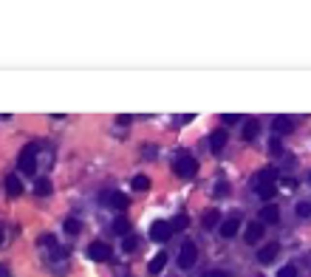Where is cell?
Segmentation results:
<instances>
[{"label":"cell","mask_w":311,"mask_h":277,"mask_svg":"<svg viewBox=\"0 0 311 277\" xmlns=\"http://www.w3.org/2000/svg\"><path fill=\"white\" fill-rule=\"evenodd\" d=\"M238 229H241V221H238V218L224 221V224H221V238H235V235H238Z\"/></svg>","instance_id":"13"},{"label":"cell","mask_w":311,"mask_h":277,"mask_svg":"<svg viewBox=\"0 0 311 277\" xmlns=\"http://www.w3.org/2000/svg\"><path fill=\"white\" fill-rule=\"evenodd\" d=\"M17 167H20V173H26V176H34V173H37V145L23 147V153H20V159H17Z\"/></svg>","instance_id":"3"},{"label":"cell","mask_w":311,"mask_h":277,"mask_svg":"<svg viewBox=\"0 0 311 277\" xmlns=\"http://www.w3.org/2000/svg\"><path fill=\"white\" fill-rule=\"evenodd\" d=\"M227 142H229L227 130H215L213 136H210V147H213V153H221V150L227 147Z\"/></svg>","instance_id":"11"},{"label":"cell","mask_w":311,"mask_h":277,"mask_svg":"<svg viewBox=\"0 0 311 277\" xmlns=\"http://www.w3.org/2000/svg\"><path fill=\"white\" fill-rule=\"evenodd\" d=\"M278 252H280L278 244H266V246H261V252H258V261H261V263H272L275 258H278Z\"/></svg>","instance_id":"10"},{"label":"cell","mask_w":311,"mask_h":277,"mask_svg":"<svg viewBox=\"0 0 311 277\" xmlns=\"http://www.w3.org/2000/svg\"><path fill=\"white\" fill-rule=\"evenodd\" d=\"M23 190H26V187H23V181L17 179V176H6V193L12 198L23 196Z\"/></svg>","instance_id":"12"},{"label":"cell","mask_w":311,"mask_h":277,"mask_svg":"<svg viewBox=\"0 0 311 277\" xmlns=\"http://www.w3.org/2000/svg\"><path fill=\"white\" fill-rule=\"evenodd\" d=\"M136 246H139V241H136L133 235H125V241H122V249H125V252H136Z\"/></svg>","instance_id":"23"},{"label":"cell","mask_w":311,"mask_h":277,"mask_svg":"<svg viewBox=\"0 0 311 277\" xmlns=\"http://www.w3.org/2000/svg\"><path fill=\"white\" fill-rule=\"evenodd\" d=\"M65 232H68V235H77V232H80V221H77V218H68V221H65Z\"/></svg>","instance_id":"25"},{"label":"cell","mask_w":311,"mask_h":277,"mask_svg":"<svg viewBox=\"0 0 311 277\" xmlns=\"http://www.w3.org/2000/svg\"><path fill=\"white\" fill-rule=\"evenodd\" d=\"M218 210H210V212H204V229H213L215 224H218Z\"/></svg>","instance_id":"18"},{"label":"cell","mask_w":311,"mask_h":277,"mask_svg":"<svg viewBox=\"0 0 311 277\" xmlns=\"http://www.w3.org/2000/svg\"><path fill=\"white\" fill-rule=\"evenodd\" d=\"M111 207H116V210H125V207H128V198L122 196V193H116V196H111Z\"/></svg>","instance_id":"21"},{"label":"cell","mask_w":311,"mask_h":277,"mask_svg":"<svg viewBox=\"0 0 311 277\" xmlns=\"http://www.w3.org/2000/svg\"><path fill=\"white\" fill-rule=\"evenodd\" d=\"M114 232L116 235H128V232H131V221H125V218L114 221Z\"/></svg>","instance_id":"20"},{"label":"cell","mask_w":311,"mask_h":277,"mask_svg":"<svg viewBox=\"0 0 311 277\" xmlns=\"http://www.w3.org/2000/svg\"><path fill=\"white\" fill-rule=\"evenodd\" d=\"M221 122H224V125H238V122H241V116H238V114H224V116H221Z\"/></svg>","instance_id":"27"},{"label":"cell","mask_w":311,"mask_h":277,"mask_svg":"<svg viewBox=\"0 0 311 277\" xmlns=\"http://www.w3.org/2000/svg\"><path fill=\"white\" fill-rule=\"evenodd\" d=\"M258 221H261L263 227L278 224V221H280V207H278V204H266V207L261 210V215H258Z\"/></svg>","instance_id":"6"},{"label":"cell","mask_w":311,"mask_h":277,"mask_svg":"<svg viewBox=\"0 0 311 277\" xmlns=\"http://www.w3.org/2000/svg\"><path fill=\"white\" fill-rule=\"evenodd\" d=\"M272 179H275V170H261L258 179H255V193H258L263 201H272V198L278 196V187L272 184Z\"/></svg>","instance_id":"1"},{"label":"cell","mask_w":311,"mask_h":277,"mask_svg":"<svg viewBox=\"0 0 311 277\" xmlns=\"http://www.w3.org/2000/svg\"><path fill=\"white\" fill-rule=\"evenodd\" d=\"M43 244H49L51 246V258H57V261H63V258H68V249H63V246H57V241L54 238H43Z\"/></svg>","instance_id":"16"},{"label":"cell","mask_w":311,"mask_h":277,"mask_svg":"<svg viewBox=\"0 0 311 277\" xmlns=\"http://www.w3.org/2000/svg\"><path fill=\"white\" fill-rule=\"evenodd\" d=\"M187 224H190L187 215H176V218L170 221V229H173V232H181V229H187Z\"/></svg>","instance_id":"19"},{"label":"cell","mask_w":311,"mask_h":277,"mask_svg":"<svg viewBox=\"0 0 311 277\" xmlns=\"http://www.w3.org/2000/svg\"><path fill=\"white\" fill-rule=\"evenodd\" d=\"M173 173L181 176V179H193V176L198 173V162L190 156V153H179L176 162H173Z\"/></svg>","instance_id":"2"},{"label":"cell","mask_w":311,"mask_h":277,"mask_svg":"<svg viewBox=\"0 0 311 277\" xmlns=\"http://www.w3.org/2000/svg\"><path fill=\"white\" fill-rule=\"evenodd\" d=\"M0 246H3V229H0Z\"/></svg>","instance_id":"31"},{"label":"cell","mask_w":311,"mask_h":277,"mask_svg":"<svg viewBox=\"0 0 311 277\" xmlns=\"http://www.w3.org/2000/svg\"><path fill=\"white\" fill-rule=\"evenodd\" d=\"M133 190H150V179L147 176H136L133 179Z\"/></svg>","instance_id":"22"},{"label":"cell","mask_w":311,"mask_h":277,"mask_svg":"<svg viewBox=\"0 0 311 277\" xmlns=\"http://www.w3.org/2000/svg\"><path fill=\"white\" fill-rule=\"evenodd\" d=\"M0 277H9V269H6V263H0Z\"/></svg>","instance_id":"30"},{"label":"cell","mask_w":311,"mask_h":277,"mask_svg":"<svg viewBox=\"0 0 311 277\" xmlns=\"http://www.w3.org/2000/svg\"><path fill=\"white\" fill-rule=\"evenodd\" d=\"M111 255H114V249L108 244H102V241L91 244V249H88V258H91V261H108Z\"/></svg>","instance_id":"8"},{"label":"cell","mask_w":311,"mask_h":277,"mask_svg":"<svg viewBox=\"0 0 311 277\" xmlns=\"http://www.w3.org/2000/svg\"><path fill=\"white\" fill-rule=\"evenodd\" d=\"M278 277H297V266H283V269H278Z\"/></svg>","instance_id":"26"},{"label":"cell","mask_w":311,"mask_h":277,"mask_svg":"<svg viewBox=\"0 0 311 277\" xmlns=\"http://www.w3.org/2000/svg\"><path fill=\"white\" fill-rule=\"evenodd\" d=\"M196 261H198V246L187 241L179 252V266L181 269H190V266H196Z\"/></svg>","instance_id":"4"},{"label":"cell","mask_w":311,"mask_h":277,"mask_svg":"<svg viewBox=\"0 0 311 277\" xmlns=\"http://www.w3.org/2000/svg\"><path fill=\"white\" fill-rule=\"evenodd\" d=\"M272 128H275V139H278V136H286V133L295 130V119H292V116H275Z\"/></svg>","instance_id":"7"},{"label":"cell","mask_w":311,"mask_h":277,"mask_svg":"<svg viewBox=\"0 0 311 277\" xmlns=\"http://www.w3.org/2000/svg\"><path fill=\"white\" fill-rule=\"evenodd\" d=\"M295 212H297V218H309V215H311V204H306V201H300Z\"/></svg>","instance_id":"24"},{"label":"cell","mask_w":311,"mask_h":277,"mask_svg":"<svg viewBox=\"0 0 311 277\" xmlns=\"http://www.w3.org/2000/svg\"><path fill=\"white\" fill-rule=\"evenodd\" d=\"M263 232H266V227H263L261 221H252V224H249V227H246V244H258V241H261L263 238Z\"/></svg>","instance_id":"9"},{"label":"cell","mask_w":311,"mask_h":277,"mask_svg":"<svg viewBox=\"0 0 311 277\" xmlns=\"http://www.w3.org/2000/svg\"><path fill=\"white\" fill-rule=\"evenodd\" d=\"M272 153H283V147H280V142H278V139L272 142Z\"/></svg>","instance_id":"29"},{"label":"cell","mask_w":311,"mask_h":277,"mask_svg":"<svg viewBox=\"0 0 311 277\" xmlns=\"http://www.w3.org/2000/svg\"><path fill=\"white\" fill-rule=\"evenodd\" d=\"M207 277H229V272H227V269H213Z\"/></svg>","instance_id":"28"},{"label":"cell","mask_w":311,"mask_h":277,"mask_svg":"<svg viewBox=\"0 0 311 277\" xmlns=\"http://www.w3.org/2000/svg\"><path fill=\"white\" fill-rule=\"evenodd\" d=\"M170 235H173L170 221H156V224L150 227V238H153L156 244H167V241H170Z\"/></svg>","instance_id":"5"},{"label":"cell","mask_w":311,"mask_h":277,"mask_svg":"<svg viewBox=\"0 0 311 277\" xmlns=\"http://www.w3.org/2000/svg\"><path fill=\"white\" fill-rule=\"evenodd\" d=\"M258 133H261V122L258 119H252V122H246L244 125V142H252V139H258Z\"/></svg>","instance_id":"14"},{"label":"cell","mask_w":311,"mask_h":277,"mask_svg":"<svg viewBox=\"0 0 311 277\" xmlns=\"http://www.w3.org/2000/svg\"><path fill=\"white\" fill-rule=\"evenodd\" d=\"M34 190H37V196H51V181L49 179H37Z\"/></svg>","instance_id":"17"},{"label":"cell","mask_w":311,"mask_h":277,"mask_svg":"<svg viewBox=\"0 0 311 277\" xmlns=\"http://www.w3.org/2000/svg\"><path fill=\"white\" fill-rule=\"evenodd\" d=\"M164 266H167V252H159V255H156V258H153V261H150V275H159V272H162Z\"/></svg>","instance_id":"15"}]
</instances>
